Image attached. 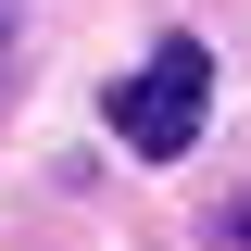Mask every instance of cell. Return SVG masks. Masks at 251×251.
I'll return each mask as SVG.
<instances>
[{
	"instance_id": "cell-3",
	"label": "cell",
	"mask_w": 251,
	"mask_h": 251,
	"mask_svg": "<svg viewBox=\"0 0 251 251\" xmlns=\"http://www.w3.org/2000/svg\"><path fill=\"white\" fill-rule=\"evenodd\" d=\"M0 75H13V25H0Z\"/></svg>"
},
{
	"instance_id": "cell-2",
	"label": "cell",
	"mask_w": 251,
	"mask_h": 251,
	"mask_svg": "<svg viewBox=\"0 0 251 251\" xmlns=\"http://www.w3.org/2000/svg\"><path fill=\"white\" fill-rule=\"evenodd\" d=\"M214 239H226V251H251V188H239V201L214 214Z\"/></svg>"
},
{
	"instance_id": "cell-1",
	"label": "cell",
	"mask_w": 251,
	"mask_h": 251,
	"mask_svg": "<svg viewBox=\"0 0 251 251\" xmlns=\"http://www.w3.org/2000/svg\"><path fill=\"white\" fill-rule=\"evenodd\" d=\"M201 113H214V50H151L138 63V75H113V88H100V126H113L126 151L138 163H176L188 138H201Z\"/></svg>"
}]
</instances>
